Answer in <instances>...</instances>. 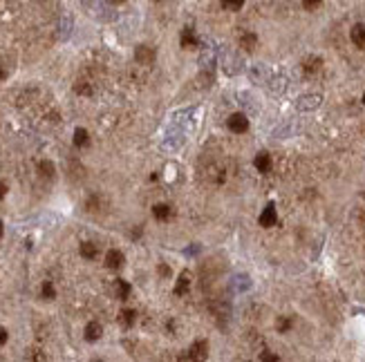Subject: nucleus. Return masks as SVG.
Here are the masks:
<instances>
[{"instance_id": "nucleus-23", "label": "nucleus", "mask_w": 365, "mask_h": 362, "mask_svg": "<svg viewBox=\"0 0 365 362\" xmlns=\"http://www.w3.org/2000/svg\"><path fill=\"white\" fill-rule=\"evenodd\" d=\"M38 168H41V172L45 174V177H54V163H52V161H41Z\"/></svg>"}, {"instance_id": "nucleus-27", "label": "nucleus", "mask_w": 365, "mask_h": 362, "mask_svg": "<svg viewBox=\"0 0 365 362\" xmlns=\"http://www.w3.org/2000/svg\"><path fill=\"white\" fill-rule=\"evenodd\" d=\"M302 7H305V9H318L320 7V0H305V2H302Z\"/></svg>"}, {"instance_id": "nucleus-33", "label": "nucleus", "mask_w": 365, "mask_h": 362, "mask_svg": "<svg viewBox=\"0 0 365 362\" xmlns=\"http://www.w3.org/2000/svg\"><path fill=\"white\" fill-rule=\"evenodd\" d=\"M92 362H103V360H92Z\"/></svg>"}, {"instance_id": "nucleus-1", "label": "nucleus", "mask_w": 365, "mask_h": 362, "mask_svg": "<svg viewBox=\"0 0 365 362\" xmlns=\"http://www.w3.org/2000/svg\"><path fill=\"white\" fill-rule=\"evenodd\" d=\"M226 125H229L231 132H235V134H244V132L249 130V119H247V114H242V112H235V114H231V116H229Z\"/></svg>"}, {"instance_id": "nucleus-35", "label": "nucleus", "mask_w": 365, "mask_h": 362, "mask_svg": "<svg viewBox=\"0 0 365 362\" xmlns=\"http://www.w3.org/2000/svg\"><path fill=\"white\" fill-rule=\"evenodd\" d=\"M363 197H365V192H363Z\"/></svg>"}, {"instance_id": "nucleus-34", "label": "nucleus", "mask_w": 365, "mask_h": 362, "mask_svg": "<svg viewBox=\"0 0 365 362\" xmlns=\"http://www.w3.org/2000/svg\"><path fill=\"white\" fill-rule=\"evenodd\" d=\"M363 103H365V94H363Z\"/></svg>"}, {"instance_id": "nucleus-12", "label": "nucleus", "mask_w": 365, "mask_h": 362, "mask_svg": "<svg viewBox=\"0 0 365 362\" xmlns=\"http://www.w3.org/2000/svg\"><path fill=\"white\" fill-rule=\"evenodd\" d=\"M101 333H103V329H101L99 322H90L86 326V340H90V342H96L101 338Z\"/></svg>"}, {"instance_id": "nucleus-19", "label": "nucleus", "mask_w": 365, "mask_h": 362, "mask_svg": "<svg viewBox=\"0 0 365 362\" xmlns=\"http://www.w3.org/2000/svg\"><path fill=\"white\" fill-rule=\"evenodd\" d=\"M88 130H83V128H77V132H74V145L77 147H83V145H88Z\"/></svg>"}, {"instance_id": "nucleus-26", "label": "nucleus", "mask_w": 365, "mask_h": 362, "mask_svg": "<svg viewBox=\"0 0 365 362\" xmlns=\"http://www.w3.org/2000/svg\"><path fill=\"white\" fill-rule=\"evenodd\" d=\"M260 360H262V362H280V358L275 356V353H271V351H262Z\"/></svg>"}, {"instance_id": "nucleus-30", "label": "nucleus", "mask_w": 365, "mask_h": 362, "mask_svg": "<svg viewBox=\"0 0 365 362\" xmlns=\"http://www.w3.org/2000/svg\"><path fill=\"white\" fill-rule=\"evenodd\" d=\"M5 195H7V183L0 181V199H5Z\"/></svg>"}, {"instance_id": "nucleus-5", "label": "nucleus", "mask_w": 365, "mask_h": 362, "mask_svg": "<svg viewBox=\"0 0 365 362\" xmlns=\"http://www.w3.org/2000/svg\"><path fill=\"white\" fill-rule=\"evenodd\" d=\"M135 58L141 65H150V63L155 61V49L148 47V45H139V47L135 49Z\"/></svg>"}, {"instance_id": "nucleus-6", "label": "nucleus", "mask_w": 365, "mask_h": 362, "mask_svg": "<svg viewBox=\"0 0 365 362\" xmlns=\"http://www.w3.org/2000/svg\"><path fill=\"white\" fill-rule=\"evenodd\" d=\"M350 38H352V43H354L359 49H365V25H363V22H359V25L352 27Z\"/></svg>"}, {"instance_id": "nucleus-2", "label": "nucleus", "mask_w": 365, "mask_h": 362, "mask_svg": "<svg viewBox=\"0 0 365 362\" xmlns=\"http://www.w3.org/2000/svg\"><path fill=\"white\" fill-rule=\"evenodd\" d=\"M208 356V342L206 340H197L195 344H190L188 349V358L190 362H204Z\"/></svg>"}, {"instance_id": "nucleus-8", "label": "nucleus", "mask_w": 365, "mask_h": 362, "mask_svg": "<svg viewBox=\"0 0 365 362\" xmlns=\"http://www.w3.org/2000/svg\"><path fill=\"white\" fill-rule=\"evenodd\" d=\"M320 67H323V58H320V56H307L305 61H302V70H305L307 76L320 72Z\"/></svg>"}, {"instance_id": "nucleus-7", "label": "nucleus", "mask_w": 365, "mask_h": 362, "mask_svg": "<svg viewBox=\"0 0 365 362\" xmlns=\"http://www.w3.org/2000/svg\"><path fill=\"white\" fill-rule=\"evenodd\" d=\"M123 262H126V257H123V253L117 248L108 250V255H105V266L108 268H121Z\"/></svg>"}, {"instance_id": "nucleus-11", "label": "nucleus", "mask_w": 365, "mask_h": 362, "mask_svg": "<svg viewBox=\"0 0 365 362\" xmlns=\"http://www.w3.org/2000/svg\"><path fill=\"white\" fill-rule=\"evenodd\" d=\"M70 31H72V16H70V13H63V16H61V22H59V38L65 40L70 36Z\"/></svg>"}, {"instance_id": "nucleus-13", "label": "nucleus", "mask_w": 365, "mask_h": 362, "mask_svg": "<svg viewBox=\"0 0 365 362\" xmlns=\"http://www.w3.org/2000/svg\"><path fill=\"white\" fill-rule=\"evenodd\" d=\"M182 47H184V49L197 47V38H195V34H193L190 27H184V31H182Z\"/></svg>"}, {"instance_id": "nucleus-21", "label": "nucleus", "mask_w": 365, "mask_h": 362, "mask_svg": "<svg viewBox=\"0 0 365 362\" xmlns=\"http://www.w3.org/2000/svg\"><path fill=\"white\" fill-rule=\"evenodd\" d=\"M41 293H43V297H47V299H54V295H56L54 284H52V282H43V289H41Z\"/></svg>"}, {"instance_id": "nucleus-16", "label": "nucleus", "mask_w": 365, "mask_h": 362, "mask_svg": "<svg viewBox=\"0 0 365 362\" xmlns=\"http://www.w3.org/2000/svg\"><path fill=\"white\" fill-rule=\"evenodd\" d=\"M240 45H242V49H247V52H253L258 45V36L251 34V31H247V34L240 38Z\"/></svg>"}, {"instance_id": "nucleus-10", "label": "nucleus", "mask_w": 365, "mask_h": 362, "mask_svg": "<svg viewBox=\"0 0 365 362\" xmlns=\"http://www.w3.org/2000/svg\"><path fill=\"white\" fill-rule=\"evenodd\" d=\"M251 78L256 80V83H269L271 80V74L269 70H267V65H256L251 70Z\"/></svg>"}, {"instance_id": "nucleus-15", "label": "nucleus", "mask_w": 365, "mask_h": 362, "mask_svg": "<svg viewBox=\"0 0 365 362\" xmlns=\"http://www.w3.org/2000/svg\"><path fill=\"white\" fill-rule=\"evenodd\" d=\"M153 215H155V219H159V221H166V219L173 215V208L171 206H166V204H157L153 208Z\"/></svg>"}, {"instance_id": "nucleus-14", "label": "nucleus", "mask_w": 365, "mask_h": 362, "mask_svg": "<svg viewBox=\"0 0 365 362\" xmlns=\"http://www.w3.org/2000/svg\"><path fill=\"white\" fill-rule=\"evenodd\" d=\"M269 89L274 94H282L284 89H287V78H284V76H274V78L269 80Z\"/></svg>"}, {"instance_id": "nucleus-24", "label": "nucleus", "mask_w": 365, "mask_h": 362, "mask_svg": "<svg viewBox=\"0 0 365 362\" xmlns=\"http://www.w3.org/2000/svg\"><path fill=\"white\" fill-rule=\"evenodd\" d=\"M244 7V2H231V0H224V2H222V9H229V11H238V9H242Z\"/></svg>"}, {"instance_id": "nucleus-4", "label": "nucleus", "mask_w": 365, "mask_h": 362, "mask_svg": "<svg viewBox=\"0 0 365 362\" xmlns=\"http://www.w3.org/2000/svg\"><path fill=\"white\" fill-rule=\"evenodd\" d=\"M260 226L262 228H271V226H275V221H278V213H275V206L274 204H269L265 210H262V215H260Z\"/></svg>"}, {"instance_id": "nucleus-9", "label": "nucleus", "mask_w": 365, "mask_h": 362, "mask_svg": "<svg viewBox=\"0 0 365 362\" xmlns=\"http://www.w3.org/2000/svg\"><path fill=\"white\" fill-rule=\"evenodd\" d=\"M253 165L258 168V172H269L271 170V156L267 152H258L256 159H253Z\"/></svg>"}, {"instance_id": "nucleus-22", "label": "nucleus", "mask_w": 365, "mask_h": 362, "mask_svg": "<svg viewBox=\"0 0 365 362\" xmlns=\"http://www.w3.org/2000/svg\"><path fill=\"white\" fill-rule=\"evenodd\" d=\"M135 317H137V311H132V308H126V311H121V322L126 326H130L132 322H135Z\"/></svg>"}, {"instance_id": "nucleus-17", "label": "nucleus", "mask_w": 365, "mask_h": 362, "mask_svg": "<svg viewBox=\"0 0 365 362\" xmlns=\"http://www.w3.org/2000/svg\"><path fill=\"white\" fill-rule=\"evenodd\" d=\"M96 253H99V250H96V244H92V241H83L81 244V255L86 259H94Z\"/></svg>"}, {"instance_id": "nucleus-32", "label": "nucleus", "mask_w": 365, "mask_h": 362, "mask_svg": "<svg viewBox=\"0 0 365 362\" xmlns=\"http://www.w3.org/2000/svg\"><path fill=\"white\" fill-rule=\"evenodd\" d=\"M2 232H5V226H2V221H0V237H2Z\"/></svg>"}, {"instance_id": "nucleus-18", "label": "nucleus", "mask_w": 365, "mask_h": 362, "mask_svg": "<svg viewBox=\"0 0 365 362\" xmlns=\"http://www.w3.org/2000/svg\"><path fill=\"white\" fill-rule=\"evenodd\" d=\"M188 286H190V280H188V273H182L180 275V282H177V286H175V295H184L186 290H188Z\"/></svg>"}, {"instance_id": "nucleus-31", "label": "nucleus", "mask_w": 365, "mask_h": 362, "mask_svg": "<svg viewBox=\"0 0 365 362\" xmlns=\"http://www.w3.org/2000/svg\"><path fill=\"white\" fill-rule=\"evenodd\" d=\"M5 76H7V72H5V70H2V67H0V80L5 78Z\"/></svg>"}, {"instance_id": "nucleus-20", "label": "nucleus", "mask_w": 365, "mask_h": 362, "mask_svg": "<svg viewBox=\"0 0 365 362\" xmlns=\"http://www.w3.org/2000/svg\"><path fill=\"white\" fill-rule=\"evenodd\" d=\"M117 295H119V299H128V295H130V284H128L126 280H117Z\"/></svg>"}, {"instance_id": "nucleus-28", "label": "nucleus", "mask_w": 365, "mask_h": 362, "mask_svg": "<svg viewBox=\"0 0 365 362\" xmlns=\"http://www.w3.org/2000/svg\"><path fill=\"white\" fill-rule=\"evenodd\" d=\"M7 338H9V335H7V329L5 326H0V347L7 342Z\"/></svg>"}, {"instance_id": "nucleus-25", "label": "nucleus", "mask_w": 365, "mask_h": 362, "mask_svg": "<svg viewBox=\"0 0 365 362\" xmlns=\"http://www.w3.org/2000/svg\"><path fill=\"white\" fill-rule=\"evenodd\" d=\"M275 326H278L280 333H284V331H289V326H291V320H289V317H280Z\"/></svg>"}, {"instance_id": "nucleus-29", "label": "nucleus", "mask_w": 365, "mask_h": 362, "mask_svg": "<svg viewBox=\"0 0 365 362\" xmlns=\"http://www.w3.org/2000/svg\"><path fill=\"white\" fill-rule=\"evenodd\" d=\"M159 273H162L164 277H168V275H171V268H168L166 264H159Z\"/></svg>"}, {"instance_id": "nucleus-3", "label": "nucleus", "mask_w": 365, "mask_h": 362, "mask_svg": "<svg viewBox=\"0 0 365 362\" xmlns=\"http://www.w3.org/2000/svg\"><path fill=\"white\" fill-rule=\"evenodd\" d=\"M320 101H323V98H320L318 94H305V96L298 98L296 107L300 112H309V110H316V107L320 105Z\"/></svg>"}]
</instances>
